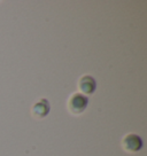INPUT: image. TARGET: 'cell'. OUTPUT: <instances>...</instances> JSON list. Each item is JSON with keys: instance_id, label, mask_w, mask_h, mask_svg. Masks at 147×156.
Returning <instances> with one entry per match:
<instances>
[{"instance_id": "obj_1", "label": "cell", "mask_w": 147, "mask_h": 156, "mask_svg": "<svg viewBox=\"0 0 147 156\" xmlns=\"http://www.w3.org/2000/svg\"><path fill=\"white\" fill-rule=\"evenodd\" d=\"M88 99L82 93H74L68 100V109L74 115H79L86 109Z\"/></svg>"}, {"instance_id": "obj_2", "label": "cell", "mask_w": 147, "mask_h": 156, "mask_svg": "<svg viewBox=\"0 0 147 156\" xmlns=\"http://www.w3.org/2000/svg\"><path fill=\"white\" fill-rule=\"evenodd\" d=\"M122 147L127 153H137L142 148V139L136 133H129L122 139Z\"/></svg>"}, {"instance_id": "obj_3", "label": "cell", "mask_w": 147, "mask_h": 156, "mask_svg": "<svg viewBox=\"0 0 147 156\" xmlns=\"http://www.w3.org/2000/svg\"><path fill=\"white\" fill-rule=\"evenodd\" d=\"M49 110H51V105H49L48 100L45 98L39 99L32 106V115L34 118H38V119L45 118L49 114Z\"/></svg>"}, {"instance_id": "obj_4", "label": "cell", "mask_w": 147, "mask_h": 156, "mask_svg": "<svg viewBox=\"0 0 147 156\" xmlns=\"http://www.w3.org/2000/svg\"><path fill=\"white\" fill-rule=\"evenodd\" d=\"M78 87L82 91V94L86 95V94H92L94 93L95 88H97V82L92 76L90 75H84L79 78Z\"/></svg>"}]
</instances>
